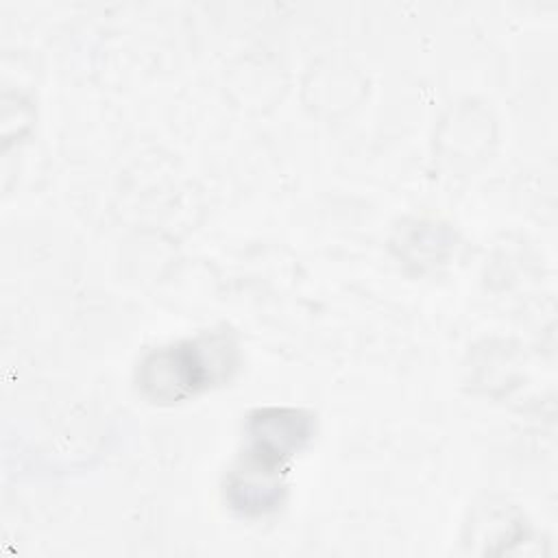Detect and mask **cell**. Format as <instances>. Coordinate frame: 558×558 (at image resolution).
<instances>
[{
	"label": "cell",
	"instance_id": "1",
	"mask_svg": "<svg viewBox=\"0 0 558 558\" xmlns=\"http://www.w3.org/2000/svg\"><path fill=\"white\" fill-rule=\"evenodd\" d=\"M314 436V418L299 408H259L246 421V449L227 477L225 497L244 517H264L283 504L286 462Z\"/></svg>",
	"mask_w": 558,
	"mask_h": 558
},
{
	"label": "cell",
	"instance_id": "2",
	"mask_svg": "<svg viewBox=\"0 0 558 558\" xmlns=\"http://www.w3.org/2000/svg\"><path fill=\"white\" fill-rule=\"evenodd\" d=\"M235 364L231 338L205 333L150 351L137 368V386L153 403H177L227 379Z\"/></svg>",
	"mask_w": 558,
	"mask_h": 558
}]
</instances>
